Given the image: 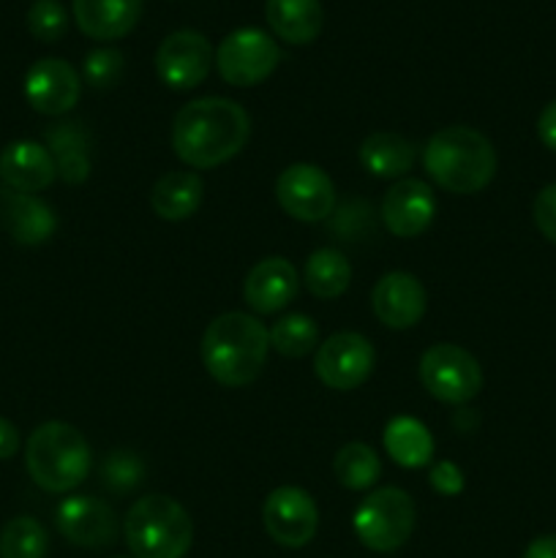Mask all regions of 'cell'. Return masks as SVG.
<instances>
[{"mask_svg":"<svg viewBox=\"0 0 556 558\" xmlns=\"http://www.w3.org/2000/svg\"><path fill=\"white\" fill-rule=\"evenodd\" d=\"M262 521L273 543L283 548H303L316 537L319 529V510L309 490L298 485H281L270 490L262 507Z\"/></svg>","mask_w":556,"mask_h":558,"instance_id":"11","label":"cell"},{"mask_svg":"<svg viewBox=\"0 0 556 558\" xmlns=\"http://www.w3.org/2000/svg\"><path fill=\"white\" fill-rule=\"evenodd\" d=\"M3 227L20 245H41L58 229L55 210L33 194L11 191L3 196Z\"/></svg>","mask_w":556,"mask_h":558,"instance_id":"20","label":"cell"},{"mask_svg":"<svg viewBox=\"0 0 556 558\" xmlns=\"http://www.w3.org/2000/svg\"><path fill=\"white\" fill-rule=\"evenodd\" d=\"M82 93V80L71 63L60 58H44L31 65L25 76V98L36 112L65 114L76 107Z\"/></svg>","mask_w":556,"mask_h":558,"instance_id":"14","label":"cell"},{"mask_svg":"<svg viewBox=\"0 0 556 558\" xmlns=\"http://www.w3.org/2000/svg\"><path fill=\"white\" fill-rule=\"evenodd\" d=\"M338 483L349 490H368L379 483L382 461L374 452V447L363 441H349L338 450L336 463H333Z\"/></svg>","mask_w":556,"mask_h":558,"instance_id":"27","label":"cell"},{"mask_svg":"<svg viewBox=\"0 0 556 558\" xmlns=\"http://www.w3.org/2000/svg\"><path fill=\"white\" fill-rule=\"evenodd\" d=\"M27 31L44 44H55L69 31V14L58 0H36L27 11Z\"/></svg>","mask_w":556,"mask_h":558,"instance_id":"31","label":"cell"},{"mask_svg":"<svg viewBox=\"0 0 556 558\" xmlns=\"http://www.w3.org/2000/svg\"><path fill=\"white\" fill-rule=\"evenodd\" d=\"M281 63V49L259 27H240L229 33L216 49V69L234 87H254L265 82Z\"/></svg>","mask_w":556,"mask_h":558,"instance_id":"8","label":"cell"},{"mask_svg":"<svg viewBox=\"0 0 556 558\" xmlns=\"http://www.w3.org/2000/svg\"><path fill=\"white\" fill-rule=\"evenodd\" d=\"M213 47L202 33L174 31L156 52V74L172 90H191L202 85L213 69Z\"/></svg>","mask_w":556,"mask_h":558,"instance_id":"12","label":"cell"},{"mask_svg":"<svg viewBox=\"0 0 556 558\" xmlns=\"http://www.w3.org/2000/svg\"><path fill=\"white\" fill-rule=\"evenodd\" d=\"M123 69H125V58L120 49L98 47L85 58L82 74H85L87 85H93L101 90V87L118 85L120 76H123Z\"/></svg>","mask_w":556,"mask_h":558,"instance_id":"32","label":"cell"},{"mask_svg":"<svg viewBox=\"0 0 556 558\" xmlns=\"http://www.w3.org/2000/svg\"><path fill=\"white\" fill-rule=\"evenodd\" d=\"M532 216L543 238H548L556 245V183L545 185L537 196H534Z\"/></svg>","mask_w":556,"mask_h":558,"instance_id":"33","label":"cell"},{"mask_svg":"<svg viewBox=\"0 0 556 558\" xmlns=\"http://www.w3.org/2000/svg\"><path fill=\"white\" fill-rule=\"evenodd\" d=\"M298 287L300 278L292 262L283 259V256H267L249 270L243 294L249 308L256 314H278L292 303Z\"/></svg>","mask_w":556,"mask_h":558,"instance_id":"17","label":"cell"},{"mask_svg":"<svg viewBox=\"0 0 556 558\" xmlns=\"http://www.w3.org/2000/svg\"><path fill=\"white\" fill-rule=\"evenodd\" d=\"M58 532L76 548H109L118 539V515L96 496H69L55 512Z\"/></svg>","mask_w":556,"mask_h":558,"instance_id":"13","label":"cell"},{"mask_svg":"<svg viewBox=\"0 0 556 558\" xmlns=\"http://www.w3.org/2000/svg\"><path fill=\"white\" fill-rule=\"evenodd\" d=\"M428 483L436 494L442 496H458L463 490V472L452 461H436L431 466Z\"/></svg>","mask_w":556,"mask_h":558,"instance_id":"34","label":"cell"},{"mask_svg":"<svg viewBox=\"0 0 556 558\" xmlns=\"http://www.w3.org/2000/svg\"><path fill=\"white\" fill-rule=\"evenodd\" d=\"M537 136L548 150L556 153V101H551L548 107L540 112L537 118Z\"/></svg>","mask_w":556,"mask_h":558,"instance_id":"35","label":"cell"},{"mask_svg":"<svg viewBox=\"0 0 556 558\" xmlns=\"http://www.w3.org/2000/svg\"><path fill=\"white\" fill-rule=\"evenodd\" d=\"M385 450L398 466L420 469L428 466L434 458V439L420 420L396 417L385 428Z\"/></svg>","mask_w":556,"mask_h":558,"instance_id":"25","label":"cell"},{"mask_svg":"<svg viewBox=\"0 0 556 558\" xmlns=\"http://www.w3.org/2000/svg\"><path fill=\"white\" fill-rule=\"evenodd\" d=\"M0 178L5 180L11 191L20 194H38V191L49 189L58 178L52 156L44 145L31 140L11 142L3 153H0Z\"/></svg>","mask_w":556,"mask_h":558,"instance_id":"18","label":"cell"},{"mask_svg":"<svg viewBox=\"0 0 556 558\" xmlns=\"http://www.w3.org/2000/svg\"><path fill=\"white\" fill-rule=\"evenodd\" d=\"M360 163L374 178L396 180L412 169L414 145L392 131H376V134L365 136V142L360 145Z\"/></svg>","mask_w":556,"mask_h":558,"instance_id":"24","label":"cell"},{"mask_svg":"<svg viewBox=\"0 0 556 558\" xmlns=\"http://www.w3.org/2000/svg\"><path fill=\"white\" fill-rule=\"evenodd\" d=\"M371 305H374L376 319L390 330H409L418 325L428 305L425 287L412 276V272H387L376 281L371 292Z\"/></svg>","mask_w":556,"mask_h":558,"instance_id":"16","label":"cell"},{"mask_svg":"<svg viewBox=\"0 0 556 558\" xmlns=\"http://www.w3.org/2000/svg\"><path fill=\"white\" fill-rule=\"evenodd\" d=\"M142 16V0H74V20L87 38L118 41Z\"/></svg>","mask_w":556,"mask_h":558,"instance_id":"19","label":"cell"},{"mask_svg":"<svg viewBox=\"0 0 556 558\" xmlns=\"http://www.w3.org/2000/svg\"><path fill=\"white\" fill-rule=\"evenodd\" d=\"M423 167L439 189L450 194H478L494 180L496 150L480 131L450 125L425 142Z\"/></svg>","mask_w":556,"mask_h":558,"instance_id":"3","label":"cell"},{"mask_svg":"<svg viewBox=\"0 0 556 558\" xmlns=\"http://www.w3.org/2000/svg\"><path fill=\"white\" fill-rule=\"evenodd\" d=\"M205 196V183L194 172H169L156 180L150 191V207L164 221H185L194 216Z\"/></svg>","mask_w":556,"mask_h":558,"instance_id":"23","label":"cell"},{"mask_svg":"<svg viewBox=\"0 0 556 558\" xmlns=\"http://www.w3.org/2000/svg\"><path fill=\"white\" fill-rule=\"evenodd\" d=\"M276 199L298 221L319 223L336 210V185L314 163H292L276 180Z\"/></svg>","mask_w":556,"mask_h":558,"instance_id":"10","label":"cell"},{"mask_svg":"<svg viewBox=\"0 0 556 558\" xmlns=\"http://www.w3.org/2000/svg\"><path fill=\"white\" fill-rule=\"evenodd\" d=\"M123 532L134 558H183L194 543L191 515L183 505L161 494L134 501Z\"/></svg>","mask_w":556,"mask_h":558,"instance_id":"5","label":"cell"},{"mask_svg":"<svg viewBox=\"0 0 556 558\" xmlns=\"http://www.w3.org/2000/svg\"><path fill=\"white\" fill-rule=\"evenodd\" d=\"M93 452L85 436L69 423L38 425L31 434L25 447V466L27 474L38 488L49 494H65L82 485L90 474Z\"/></svg>","mask_w":556,"mask_h":558,"instance_id":"4","label":"cell"},{"mask_svg":"<svg viewBox=\"0 0 556 558\" xmlns=\"http://www.w3.org/2000/svg\"><path fill=\"white\" fill-rule=\"evenodd\" d=\"M98 477L109 494H131L145 480V461L131 450H112L104 458Z\"/></svg>","mask_w":556,"mask_h":558,"instance_id":"30","label":"cell"},{"mask_svg":"<svg viewBox=\"0 0 556 558\" xmlns=\"http://www.w3.org/2000/svg\"><path fill=\"white\" fill-rule=\"evenodd\" d=\"M270 349L283 357H305L319 347L316 322L305 314H289L270 327Z\"/></svg>","mask_w":556,"mask_h":558,"instance_id":"28","label":"cell"},{"mask_svg":"<svg viewBox=\"0 0 556 558\" xmlns=\"http://www.w3.org/2000/svg\"><path fill=\"white\" fill-rule=\"evenodd\" d=\"M303 281L314 298L336 300L341 298L352 281V267H349L347 256L336 248H316L309 256L303 270Z\"/></svg>","mask_w":556,"mask_h":558,"instance_id":"26","label":"cell"},{"mask_svg":"<svg viewBox=\"0 0 556 558\" xmlns=\"http://www.w3.org/2000/svg\"><path fill=\"white\" fill-rule=\"evenodd\" d=\"M523 558H556V534H543L532 539L529 548L523 550Z\"/></svg>","mask_w":556,"mask_h":558,"instance_id":"37","label":"cell"},{"mask_svg":"<svg viewBox=\"0 0 556 558\" xmlns=\"http://www.w3.org/2000/svg\"><path fill=\"white\" fill-rule=\"evenodd\" d=\"M414 532V501L401 488H379L354 512V534L374 554H392Z\"/></svg>","mask_w":556,"mask_h":558,"instance_id":"6","label":"cell"},{"mask_svg":"<svg viewBox=\"0 0 556 558\" xmlns=\"http://www.w3.org/2000/svg\"><path fill=\"white\" fill-rule=\"evenodd\" d=\"M376 363L374 347L360 332H336L316 347L314 374L330 390H358Z\"/></svg>","mask_w":556,"mask_h":558,"instance_id":"9","label":"cell"},{"mask_svg":"<svg viewBox=\"0 0 556 558\" xmlns=\"http://www.w3.org/2000/svg\"><path fill=\"white\" fill-rule=\"evenodd\" d=\"M20 450V430L14 423H9L5 417H0V461H9Z\"/></svg>","mask_w":556,"mask_h":558,"instance_id":"36","label":"cell"},{"mask_svg":"<svg viewBox=\"0 0 556 558\" xmlns=\"http://www.w3.org/2000/svg\"><path fill=\"white\" fill-rule=\"evenodd\" d=\"M420 381L442 403L461 407L483 390L478 357L456 343H436L420 357Z\"/></svg>","mask_w":556,"mask_h":558,"instance_id":"7","label":"cell"},{"mask_svg":"<svg viewBox=\"0 0 556 558\" xmlns=\"http://www.w3.org/2000/svg\"><path fill=\"white\" fill-rule=\"evenodd\" d=\"M47 150L52 156L55 169L69 185H80L90 178V140L82 123L63 120L44 131Z\"/></svg>","mask_w":556,"mask_h":558,"instance_id":"21","label":"cell"},{"mask_svg":"<svg viewBox=\"0 0 556 558\" xmlns=\"http://www.w3.org/2000/svg\"><path fill=\"white\" fill-rule=\"evenodd\" d=\"M251 118L238 101L221 96L185 104L172 123V147L183 163L213 169L227 163L245 147Z\"/></svg>","mask_w":556,"mask_h":558,"instance_id":"1","label":"cell"},{"mask_svg":"<svg viewBox=\"0 0 556 558\" xmlns=\"http://www.w3.org/2000/svg\"><path fill=\"white\" fill-rule=\"evenodd\" d=\"M436 199L428 183L418 178H401L390 185L382 202V221L396 238H420L434 223Z\"/></svg>","mask_w":556,"mask_h":558,"instance_id":"15","label":"cell"},{"mask_svg":"<svg viewBox=\"0 0 556 558\" xmlns=\"http://www.w3.org/2000/svg\"><path fill=\"white\" fill-rule=\"evenodd\" d=\"M270 352V332L256 316L229 311L216 316L202 336V363L223 387H245L256 381Z\"/></svg>","mask_w":556,"mask_h":558,"instance_id":"2","label":"cell"},{"mask_svg":"<svg viewBox=\"0 0 556 558\" xmlns=\"http://www.w3.org/2000/svg\"><path fill=\"white\" fill-rule=\"evenodd\" d=\"M49 550V534L36 518H14L0 532V558H44Z\"/></svg>","mask_w":556,"mask_h":558,"instance_id":"29","label":"cell"},{"mask_svg":"<svg viewBox=\"0 0 556 558\" xmlns=\"http://www.w3.org/2000/svg\"><path fill=\"white\" fill-rule=\"evenodd\" d=\"M265 16L273 33L287 44H311L325 25L322 0H267Z\"/></svg>","mask_w":556,"mask_h":558,"instance_id":"22","label":"cell"}]
</instances>
